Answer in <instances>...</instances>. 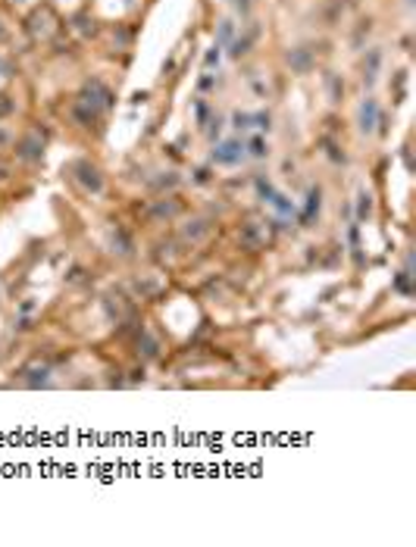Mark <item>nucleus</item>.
I'll return each mask as SVG.
<instances>
[{
  "label": "nucleus",
  "instance_id": "nucleus-1",
  "mask_svg": "<svg viewBox=\"0 0 416 547\" xmlns=\"http://www.w3.org/2000/svg\"><path fill=\"white\" fill-rule=\"evenodd\" d=\"M238 157H241V144H238V141H228V144H222V147L213 153L216 163H235Z\"/></svg>",
  "mask_w": 416,
  "mask_h": 547
},
{
  "label": "nucleus",
  "instance_id": "nucleus-2",
  "mask_svg": "<svg viewBox=\"0 0 416 547\" xmlns=\"http://www.w3.org/2000/svg\"><path fill=\"white\" fill-rule=\"evenodd\" d=\"M372 119H376V100H366V107H363V113H360L363 132H372Z\"/></svg>",
  "mask_w": 416,
  "mask_h": 547
},
{
  "label": "nucleus",
  "instance_id": "nucleus-3",
  "mask_svg": "<svg viewBox=\"0 0 416 547\" xmlns=\"http://www.w3.org/2000/svg\"><path fill=\"white\" fill-rule=\"evenodd\" d=\"M250 153H253V157H266V153H269L266 141H263V138H250Z\"/></svg>",
  "mask_w": 416,
  "mask_h": 547
},
{
  "label": "nucleus",
  "instance_id": "nucleus-4",
  "mask_svg": "<svg viewBox=\"0 0 416 547\" xmlns=\"http://www.w3.org/2000/svg\"><path fill=\"white\" fill-rule=\"evenodd\" d=\"M319 213V191H310V207H307V216Z\"/></svg>",
  "mask_w": 416,
  "mask_h": 547
},
{
  "label": "nucleus",
  "instance_id": "nucleus-5",
  "mask_svg": "<svg viewBox=\"0 0 416 547\" xmlns=\"http://www.w3.org/2000/svg\"><path fill=\"white\" fill-rule=\"evenodd\" d=\"M369 200H372L369 194H360V219H363V216H369V207H372Z\"/></svg>",
  "mask_w": 416,
  "mask_h": 547
},
{
  "label": "nucleus",
  "instance_id": "nucleus-6",
  "mask_svg": "<svg viewBox=\"0 0 416 547\" xmlns=\"http://www.w3.org/2000/svg\"><path fill=\"white\" fill-rule=\"evenodd\" d=\"M238 10H248V0H238Z\"/></svg>",
  "mask_w": 416,
  "mask_h": 547
}]
</instances>
